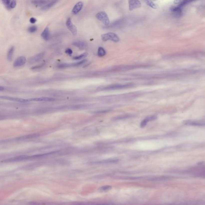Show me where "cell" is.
<instances>
[{
    "instance_id": "cell-12",
    "label": "cell",
    "mask_w": 205,
    "mask_h": 205,
    "mask_svg": "<svg viewBox=\"0 0 205 205\" xmlns=\"http://www.w3.org/2000/svg\"><path fill=\"white\" fill-rule=\"evenodd\" d=\"M185 124L196 126H203L205 125L204 121H202L188 120L184 121Z\"/></svg>"
},
{
    "instance_id": "cell-28",
    "label": "cell",
    "mask_w": 205,
    "mask_h": 205,
    "mask_svg": "<svg viewBox=\"0 0 205 205\" xmlns=\"http://www.w3.org/2000/svg\"><path fill=\"white\" fill-rule=\"evenodd\" d=\"M111 189V186H102V187L100 188L99 189V190L102 192H104V191H108V190H110Z\"/></svg>"
},
{
    "instance_id": "cell-1",
    "label": "cell",
    "mask_w": 205,
    "mask_h": 205,
    "mask_svg": "<svg viewBox=\"0 0 205 205\" xmlns=\"http://www.w3.org/2000/svg\"><path fill=\"white\" fill-rule=\"evenodd\" d=\"M134 84L132 83L126 84H115L109 85L103 88V89L105 90H113L128 89L131 87L132 88L134 86Z\"/></svg>"
},
{
    "instance_id": "cell-8",
    "label": "cell",
    "mask_w": 205,
    "mask_h": 205,
    "mask_svg": "<svg viewBox=\"0 0 205 205\" xmlns=\"http://www.w3.org/2000/svg\"><path fill=\"white\" fill-rule=\"evenodd\" d=\"M129 10H133L142 6V4L139 0H129Z\"/></svg>"
},
{
    "instance_id": "cell-3",
    "label": "cell",
    "mask_w": 205,
    "mask_h": 205,
    "mask_svg": "<svg viewBox=\"0 0 205 205\" xmlns=\"http://www.w3.org/2000/svg\"><path fill=\"white\" fill-rule=\"evenodd\" d=\"M96 17L99 20L103 22L106 26H108L110 23L109 18L107 13L101 11L97 13L96 15Z\"/></svg>"
},
{
    "instance_id": "cell-11",
    "label": "cell",
    "mask_w": 205,
    "mask_h": 205,
    "mask_svg": "<svg viewBox=\"0 0 205 205\" xmlns=\"http://www.w3.org/2000/svg\"><path fill=\"white\" fill-rule=\"evenodd\" d=\"M182 7L180 6H172L170 8V10L175 16L180 17L182 16Z\"/></svg>"
},
{
    "instance_id": "cell-27",
    "label": "cell",
    "mask_w": 205,
    "mask_h": 205,
    "mask_svg": "<svg viewBox=\"0 0 205 205\" xmlns=\"http://www.w3.org/2000/svg\"><path fill=\"white\" fill-rule=\"evenodd\" d=\"M105 54H106V52L103 48L101 47L99 48L98 53H97L98 56L100 57H103L105 55Z\"/></svg>"
},
{
    "instance_id": "cell-4",
    "label": "cell",
    "mask_w": 205,
    "mask_h": 205,
    "mask_svg": "<svg viewBox=\"0 0 205 205\" xmlns=\"http://www.w3.org/2000/svg\"><path fill=\"white\" fill-rule=\"evenodd\" d=\"M0 99L5 100H9L11 101L15 102H19L21 103H26L29 102L28 99H24L22 98H17V97H12L7 96H0Z\"/></svg>"
},
{
    "instance_id": "cell-23",
    "label": "cell",
    "mask_w": 205,
    "mask_h": 205,
    "mask_svg": "<svg viewBox=\"0 0 205 205\" xmlns=\"http://www.w3.org/2000/svg\"><path fill=\"white\" fill-rule=\"evenodd\" d=\"M56 2H57V0H54V1H52L51 2L47 3V4L44 6L41 9L42 10H45L49 9L50 8H51L52 6H53L54 5H55L56 3Z\"/></svg>"
},
{
    "instance_id": "cell-24",
    "label": "cell",
    "mask_w": 205,
    "mask_h": 205,
    "mask_svg": "<svg viewBox=\"0 0 205 205\" xmlns=\"http://www.w3.org/2000/svg\"><path fill=\"white\" fill-rule=\"evenodd\" d=\"M133 116V115L131 114H127L121 115V116L115 117V118L113 119V120H121V119H126L132 117Z\"/></svg>"
},
{
    "instance_id": "cell-19",
    "label": "cell",
    "mask_w": 205,
    "mask_h": 205,
    "mask_svg": "<svg viewBox=\"0 0 205 205\" xmlns=\"http://www.w3.org/2000/svg\"><path fill=\"white\" fill-rule=\"evenodd\" d=\"M119 160L117 159H109V160H104L102 161L94 162L93 163L95 164H105L110 163H116L118 162Z\"/></svg>"
},
{
    "instance_id": "cell-26",
    "label": "cell",
    "mask_w": 205,
    "mask_h": 205,
    "mask_svg": "<svg viewBox=\"0 0 205 205\" xmlns=\"http://www.w3.org/2000/svg\"><path fill=\"white\" fill-rule=\"evenodd\" d=\"M88 54L87 53H84L82 54L81 55H79V56H75L73 58V59L74 60H81L82 59H84L85 58L88 56Z\"/></svg>"
},
{
    "instance_id": "cell-15",
    "label": "cell",
    "mask_w": 205,
    "mask_h": 205,
    "mask_svg": "<svg viewBox=\"0 0 205 205\" xmlns=\"http://www.w3.org/2000/svg\"><path fill=\"white\" fill-rule=\"evenodd\" d=\"M83 6V2H79L75 5L72 9V12L74 14H78L82 9Z\"/></svg>"
},
{
    "instance_id": "cell-9",
    "label": "cell",
    "mask_w": 205,
    "mask_h": 205,
    "mask_svg": "<svg viewBox=\"0 0 205 205\" xmlns=\"http://www.w3.org/2000/svg\"><path fill=\"white\" fill-rule=\"evenodd\" d=\"M26 60L25 57L20 56L17 58L13 63V66L15 67H21L24 65L26 63Z\"/></svg>"
},
{
    "instance_id": "cell-6",
    "label": "cell",
    "mask_w": 205,
    "mask_h": 205,
    "mask_svg": "<svg viewBox=\"0 0 205 205\" xmlns=\"http://www.w3.org/2000/svg\"><path fill=\"white\" fill-rule=\"evenodd\" d=\"M66 25H67V27L68 28V29L70 30L72 34L74 36L76 35L77 33V27L72 23L71 18H68L67 20V22H66Z\"/></svg>"
},
{
    "instance_id": "cell-13",
    "label": "cell",
    "mask_w": 205,
    "mask_h": 205,
    "mask_svg": "<svg viewBox=\"0 0 205 205\" xmlns=\"http://www.w3.org/2000/svg\"><path fill=\"white\" fill-rule=\"evenodd\" d=\"M157 118V117L156 115H150L149 116L147 117L146 118L144 119L141 122L140 126L142 128H144L146 125L150 121H152L155 120Z\"/></svg>"
},
{
    "instance_id": "cell-17",
    "label": "cell",
    "mask_w": 205,
    "mask_h": 205,
    "mask_svg": "<svg viewBox=\"0 0 205 205\" xmlns=\"http://www.w3.org/2000/svg\"><path fill=\"white\" fill-rule=\"evenodd\" d=\"M14 51V47L13 46L10 47L8 49V51L7 52V58L9 61H12Z\"/></svg>"
},
{
    "instance_id": "cell-31",
    "label": "cell",
    "mask_w": 205,
    "mask_h": 205,
    "mask_svg": "<svg viewBox=\"0 0 205 205\" xmlns=\"http://www.w3.org/2000/svg\"><path fill=\"white\" fill-rule=\"evenodd\" d=\"M16 1L15 0H11V2L10 4V8H15V6H16Z\"/></svg>"
},
{
    "instance_id": "cell-10",
    "label": "cell",
    "mask_w": 205,
    "mask_h": 205,
    "mask_svg": "<svg viewBox=\"0 0 205 205\" xmlns=\"http://www.w3.org/2000/svg\"><path fill=\"white\" fill-rule=\"evenodd\" d=\"M29 101H37V102H48L55 101V99L51 97H40L30 98L28 99Z\"/></svg>"
},
{
    "instance_id": "cell-18",
    "label": "cell",
    "mask_w": 205,
    "mask_h": 205,
    "mask_svg": "<svg viewBox=\"0 0 205 205\" xmlns=\"http://www.w3.org/2000/svg\"><path fill=\"white\" fill-rule=\"evenodd\" d=\"M49 2V0H33L32 3L36 6H42L45 5Z\"/></svg>"
},
{
    "instance_id": "cell-2",
    "label": "cell",
    "mask_w": 205,
    "mask_h": 205,
    "mask_svg": "<svg viewBox=\"0 0 205 205\" xmlns=\"http://www.w3.org/2000/svg\"><path fill=\"white\" fill-rule=\"evenodd\" d=\"M101 38L104 41L111 40L113 41L117 42L120 40L119 37L116 34L113 32H109L104 34L101 35Z\"/></svg>"
},
{
    "instance_id": "cell-34",
    "label": "cell",
    "mask_w": 205,
    "mask_h": 205,
    "mask_svg": "<svg viewBox=\"0 0 205 205\" xmlns=\"http://www.w3.org/2000/svg\"><path fill=\"white\" fill-rule=\"evenodd\" d=\"M4 89V87L0 86V91H3Z\"/></svg>"
},
{
    "instance_id": "cell-7",
    "label": "cell",
    "mask_w": 205,
    "mask_h": 205,
    "mask_svg": "<svg viewBox=\"0 0 205 205\" xmlns=\"http://www.w3.org/2000/svg\"><path fill=\"white\" fill-rule=\"evenodd\" d=\"M44 54L45 53L44 52H42V53H39L32 56L28 59L29 63L31 64L37 63L43 58L44 57Z\"/></svg>"
},
{
    "instance_id": "cell-32",
    "label": "cell",
    "mask_w": 205,
    "mask_h": 205,
    "mask_svg": "<svg viewBox=\"0 0 205 205\" xmlns=\"http://www.w3.org/2000/svg\"><path fill=\"white\" fill-rule=\"evenodd\" d=\"M66 53L67 54V55H71L72 53H73V51L72 50L70 49H67L65 51Z\"/></svg>"
},
{
    "instance_id": "cell-20",
    "label": "cell",
    "mask_w": 205,
    "mask_h": 205,
    "mask_svg": "<svg viewBox=\"0 0 205 205\" xmlns=\"http://www.w3.org/2000/svg\"><path fill=\"white\" fill-rule=\"evenodd\" d=\"M196 0H175L174 1V3L175 4H179V6H183L185 4H187L188 3L194 1Z\"/></svg>"
},
{
    "instance_id": "cell-33",
    "label": "cell",
    "mask_w": 205,
    "mask_h": 205,
    "mask_svg": "<svg viewBox=\"0 0 205 205\" xmlns=\"http://www.w3.org/2000/svg\"><path fill=\"white\" fill-rule=\"evenodd\" d=\"M36 19L34 18H33V17L31 18H30V22L31 23H35V22H36Z\"/></svg>"
},
{
    "instance_id": "cell-16",
    "label": "cell",
    "mask_w": 205,
    "mask_h": 205,
    "mask_svg": "<svg viewBox=\"0 0 205 205\" xmlns=\"http://www.w3.org/2000/svg\"><path fill=\"white\" fill-rule=\"evenodd\" d=\"M41 36L44 40H49L50 32L48 28H45L44 30L42 32Z\"/></svg>"
},
{
    "instance_id": "cell-5",
    "label": "cell",
    "mask_w": 205,
    "mask_h": 205,
    "mask_svg": "<svg viewBox=\"0 0 205 205\" xmlns=\"http://www.w3.org/2000/svg\"><path fill=\"white\" fill-rule=\"evenodd\" d=\"M86 59H84L82 61L77 62V63H73L67 64L62 63L58 65L59 68L60 69H64L65 68L69 67H77L83 65V64L86 62Z\"/></svg>"
},
{
    "instance_id": "cell-30",
    "label": "cell",
    "mask_w": 205,
    "mask_h": 205,
    "mask_svg": "<svg viewBox=\"0 0 205 205\" xmlns=\"http://www.w3.org/2000/svg\"><path fill=\"white\" fill-rule=\"evenodd\" d=\"M37 30V27L35 26H30L28 28V31L30 33H33L35 32Z\"/></svg>"
},
{
    "instance_id": "cell-21",
    "label": "cell",
    "mask_w": 205,
    "mask_h": 205,
    "mask_svg": "<svg viewBox=\"0 0 205 205\" xmlns=\"http://www.w3.org/2000/svg\"><path fill=\"white\" fill-rule=\"evenodd\" d=\"M28 158V157L26 156L17 157H15V158H11L9 159V160H7L6 162H14V161H20V160L27 159Z\"/></svg>"
},
{
    "instance_id": "cell-22",
    "label": "cell",
    "mask_w": 205,
    "mask_h": 205,
    "mask_svg": "<svg viewBox=\"0 0 205 205\" xmlns=\"http://www.w3.org/2000/svg\"><path fill=\"white\" fill-rule=\"evenodd\" d=\"M145 2L147 5L154 9H157L159 8L158 5L153 2L152 0H145Z\"/></svg>"
},
{
    "instance_id": "cell-25",
    "label": "cell",
    "mask_w": 205,
    "mask_h": 205,
    "mask_svg": "<svg viewBox=\"0 0 205 205\" xmlns=\"http://www.w3.org/2000/svg\"><path fill=\"white\" fill-rule=\"evenodd\" d=\"M38 136V135L36 134L28 135L22 137V138H19V140H25V139H28L33 138H36Z\"/></svg>"
},
{
    "instance_id": "cell-14",
    "label": "cell",
    "mask_w": 205,
    "mask_h": 205,
    "mask_svg": "<svg viewBox=\"0 0 205 205\" xmlns=\"http://www.w3.org/2000/svg\"><path fill=\"white\" fill-rule=\"evenodd\" d=\"M73 45L81 50L85 49L88 47V44L87 42L83 41L74 42L73 43Z\"/></svg>"
},
{
    "instance_id": "cell-29",
    "label": "cell",
    "mask_w": 205,
    "mask_h": 205,
    "mask_svg": "<svg viewBox=\"0 0 205 205\" xmlns=\"http://www.w3.org/2000/svg\"><path fill=\"white\" fill-rule=\"evenodd\" d=\"M3 4L6 6L8 9H10V4L11 2V0H2Z\"/></svg>"
}]
</instances>
